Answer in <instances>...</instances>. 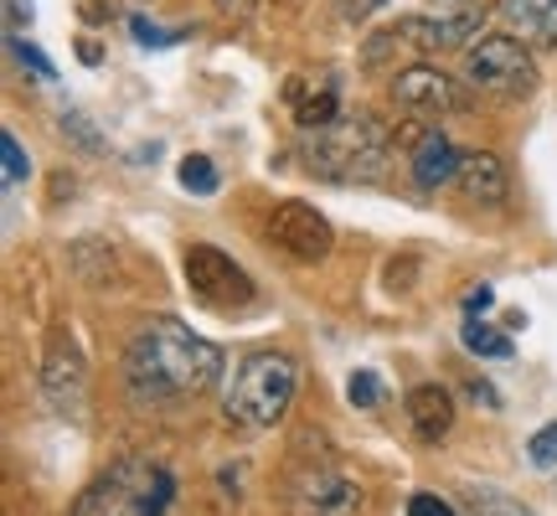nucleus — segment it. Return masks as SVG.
Here are the masks:
<instances>
[{
    "label": "nucleus",
    "instance_id": "nucleus-21",
    "mask_svg": "<svg viewBox=\"0 0 557 516\" xmlns=\"http://www.w3.org/2000/svg\"><path fill=\"white\" fill-rule=\"evenodd\" d=\"M11 52H16L21 67H32V73H37L41 83H52V78H58V67H52L47 58H41L37 47H32V41H21V32H11Z\"/></svg>",
    "mask_w": 557,
    "mask_h": 516
},
{
    "label": "nucleus",
    "instance_id": "nucleus-15",
    "mask_svg": "<svg viewBox=\"0 0 557 516\" xmlns=\"http://www.w3.org/2000/svg\"><path fill=\"white\" fill-rule=\"evenodd\" d=\"M289 103H295L299 130H325L331 120H341L336 78H295L289 83Z\"/></svg>",
    "mask_w": 557,
    "mask_h": 516
},
{
    "label": "nucleus",
    "instance_id": "nucleus-12",
    "mask_svg": "<svg viewBox=\"0 0 557 516\" xmlns=\"http://www.w3.org/2000/svg\"><path fill=\"white\" fill-rule=\"evenodd\" d=\"M455 186L465 192V201H475V207H500V201L511 197V176H506V160H500L496 150H465Z\"/></svg>",
    "mask_w": 557,
    "mask_h": 516
},
{
    "label": "nucleus",
    "instance_id": "nucleus-18",
    "mask_svg": "<svg viewBox=\"0 0 557 516\" xmlns=\"http://www.w3.org/2000/svg\"><path fill=\"white\" fill-rule=\"evenodd\" d=\"M181 186L197 192V197H212V192H218V165L207 156H186L181 160Z\"/></svg>",
    "mask_w": 557,
    "mask_h": 516
},
{
    "label": "nucleus",
    "instance_id": "nucleus-3",
    "mask_svg": "<svg viewBox=\"0 0 557 516\" xmlns=\"http://www.w3.org/2000/svg\"><path fill=\"white\" fill-rule=\"evenodd\" d=\"M176 501V476L156 459H120L109 465L78 501L73 516H165Z\"/></svg>",
    "mask_w": 557,
    "mask_h": 516
},
{
    "label": "nucleus",
    "instance_id": "nucleus-13",
    "mask_svg": "<svg viewBox=\"0 0 557 516\" xmlns=\"http://www.w3.org/2000/svg\"><path fill=\"white\" fill-rule=\"evenodd\" d=\"M459 160H465V150H455V139L438 135V130H429V135L413 145V181H418V192H438V186H449V181L459 176Z\"/></svg>",
    "mask_w": 557,
    "mask_h": 516
},
{
    "label": "nucleus",
    "instance_id": "nucleus-10",
    "mask_svg": "<svg viewBox=\"0 0 557 516\" xmlns=\"http://www.w3.org/2000/svg\"><path fill=\"white\" fill-rule=\"evenodd\" d=\"M41 388H47L58 414H83V403H88V367H83V352L73 336L52 341L47 367H41Z\"/></svg>",
    "mask_w": 557,
    "mask_h": 516
},
{
    "label": "nucleus",
    "instance_id": "nucleus-22",
    "mask_svg": "<svg viewBox=\"0 0 557 516\" xmlns=\"http://www.w3.org/2000/svg\"><path fill=\"white\" fill-rule=\"evenodd\" d=\"M527 455H532V465H537V470H553V465H557V423H547V429H537V434H532Z\"/></svg>",
    "mask_w": 557,
    "mask_h": 516
},
{
    "label": "nucleus",
    "instance_id": "nucleus-11",
    "mask_svg": "<svg viewBox=\"0 0 557 516\" xmlns=\"http://www.w3.org/2000/svg\"><path fill=\"white\" fill-rule=\"evenodd\" d=\"M480 11H449V16H403L398 32L408 41H418L423 52H455L465 47V37H480Z\"/></svg>",
    "mask_w": 557,
    "mask_h": 516
},
{
    "label": "nucleus",
    "instance_id": "nucleus-2",
    "mask_svg": "<svg viewBox=\"0 0 557 516\" xmlns=\"http://www.w3.org/2000/svg\"><path fill=\"white\" fill-rule=\"evenodd\" d=\"M305 171L320 181H377L387 171V135L367 114H341L325 130H305Z\"/></svg>",
    "mask_w": 557,
    "mask_h": 516
},
{
    "label": "nucleus",
    "instance_id": "nucleus-26",
    "mask_svg": "<svg viewBox=\"0 0 557 516\" xmlns=\"http://www.w3.org/2000/svg\"><path fill=\"white\" fill-rule=\"evenodd\" d=\"M491 305H496V295H491V284H480V290H470V295H465V310H470V316H480V310H491Z\"/></svg>",
    "mask_w": 557,
    "mask_h": 516
},
{
    "label": "nucleus",
    "instance_id": "nucleus-24",
    "mask_svg": "<svg viewBox=\"0 0 557 516\" xmlns=\"http://www.w3.org/2000/svg\"><path fill=\"white\" fill-rule=\"evenodd\" d=\"M408 516H459L455 506L444 496H429V491H418V496H408Z\"/></svg>",
    "mask_w": 557,
    "mask_h": 516
},
{
    "label": "nucleus",
    "instance_id": "nucleus-8",
    "mask_svg": "<svg viewBox=\"0 0 557 516\" xmlns=\"http://www.w3.org/2000/svg\"><path fill=\"white\" fill-rule=\"evenodd\" d=\"M289 506H295V516H357L361 512V486L351 476L331 470V465L299 470L295 486H289Z\"/></svg>",
    "mask_w": 557,
    "mask_h": 516
},
{
    "label": "nucleus",
    "instance_id": "nucleus-23",
    "mask_svg": "<svg viewBox=\"0 0 557 516\" xmlns=\"http://www.w3.org/2000/svg\"><path fill=\"white\" fill-rule=\"evenodd\" d=\"M346 397H351L357 408H377V403H382V382L372 378V372H357V378L346 382Z\"/></svg>",
    "mask_w": 557,
    "mask_h": 516
},
{
    "label": "nucleus",
    "instance_id": "nucleus-27",
    "mask_svg": "<svg viewBox=\"0 0 557 516\" xmlns=\"http://www.w3.org/2000/svg\"><path fill=\"white\" fill-rule=\"evenodd\" d=\"M222 5H233V11H243V5H253V0H222Z\"/></svg>",
    "mask_w": 557,
    "mask_h": 516
},
{
    "label": "nucleus",
    "instance_id": "nucleus-17",
    "mask_svg": "<svg viewBox=\"0 0 557 516\" xmlns=\"http://www.w3.org/2000/svg\"><path fill=\"white\" fill-rule=\"evenodd\" d=\"M459 341H465V352H475V357H511V341L500 336V331H491V325H485V320H465V325H459Z\"/></svg>",
    "mask_w": 557,
    "mask_h": 516
},
{
    "label": "nucleus",
    "instance_id": "nucleus-20",
    "mask_svg": "<svg viewBox=\"0 0 557 516\" xmlns=\"http://www.w3.org/2000/svg\"><path fill=\"white\" fill-rule=\"evenodd\" d=\"M0 150H5V192H16L21 181L32 176V156H26V150H21V139L11 135V130H5V135H0Z\"/></svg>",
    "mask_w": 557,
    "mask_h": 516
},
{
    "label": "nucleus",
    "instance_id": "nucleus-25",
    "mask_svg": "<svg viewBox=\"0 0 557 516\" xmlns=\"http://www.w3.org/2000/svg\"><path fill=\"white\" fill-rule=\"evenodd\" d=\"M129 32H135V37L145 41V47H165V41H176V37H171V32H160V26H150V21H145V16H135V21H129Z\"/></svg>",
    "mask_w": 557,
    "mask_h": 516
},
{
    "label": "nucleus",
    "instance_id": "nucleus-28",
    "mask_svg": "<svg viewBox=\"0 0 557 516\" xmlns=\"http://www.w3.org/2000/svg\"><path fill=\"white\" fill-rule=\"evenodd\" d=\"M438 5H459V0H438Z\"/></svg>",
    "mask_w": 557,
    "mask_h": 516
},
{
    "label": "nucleus",
    "instance_id": "nucleus-19",
    "mask_svg": "<svg viewBox=\"0 0 557 516\" xmlns=\"http://www.w3.org/2000/svg\"><path fill=\"white\" fill-rule=\"evenodd\" d=\"M465 516H532L521 501L500 496V491H475V496L465 501Z\"/></svg>",
    "mask_w": 557,
    "mask_h": 516
},
{
    "label": "nucleus",
    "instance_id": "nucleus-1",
    "mask_svg": "<svg viewBox=\"0 0 557 516\" xmlns=\"http://www.w3.org/2000/svg\"><path fill=\"white\" fill-rule=\"evenodd\" d=\"M218 378L222 346L171 316L139 320V331L124 346V382L139 403H176V397L207 393Z\"/></svg>",
    "mask_w": 557,
    "mask_h": 516
},
{
    "label": "nucleus",
    "instance_id": "nucleus-6",
    "mask_svg": "<svg viewBox=\"0 0 557 516\" xmlns=\"http://www.w3.org/2000/svg\"><path fill=\"white\" fill-rule=\"evenodd\" d=\"M181 269H186L191 295H197L201 305H212V310H243L248 299L259 295L253 279H248V269H243L233 254L212 248V243H191L186 258H181Z\"/></svg>",
    "mask_w": 557,
    "mask_h": 516
},
{
    "label": "nucleus",
    "instance_id": "nucleus-4",
    "mask_svg": "<svg viewBox=\"0 0 557 516\" xmlns=\"http://www.w3.org/2000/svg\"><path fill=\"white\" fill-rule=\"evenodd\" d=\"M295 382H299V367L284 352H253L233 372V388H227V418H238L248 429H274L278 418L289 414L295 403Z\"/></svg>",
    "mask_w": 557,
    "mask_h": 516
},
{
    "label": "nucleus",
    "instance_id": "nucleus-14",
    "mask_svg": "<svg viewBox=\"0 0 557 516\" xmlns=\"http://www.w3.org/2000/svg\"><path fill=\"white\" fill-rule=\"evenodd\" d=\"M496 11L527 47H557V0H500Z\"/></svg>",
    "mask_w": 557,
    "mask_h": 516
},
{
    "label": "nucleus",
    "instance_id": "nucleus-7",
    "mask_svg": "<svg viewBox=\"0 0 557 516\" xmlns=\"http://www.w3.org/2000/svg\"><path fill=\"white\" fill-rule=\"evenodd\" d=\"M263 233H269V243L278 254L299 258V263H320L336 248V233H331L325 212H315L310 201H278L269 212V222H263Z\"/></svg>",
    "mask_w": 557,
    "mask_h": 516
},
{
    "label": "nucleus",
    "instance_id": "nucleus-5",
    "mask_svg": "<svg viewBox=\"0 0 557 516\" xmlns=\"http://www.w3.org/2000/svg\"><path fill=\"white\" fill-rule=\"evenodd\" d=\"M465 83L496 99H527L537 88V62L521 37H480L465 47Z\"/></svg>",
    "mask_w": 557,
    "mask_h": 516
},
{
    "label": "nucleus",
    "instance_id": "nucleus-9",
    "mask_svg": "<svg viewBox=\"0 0 557 516\" xmlns=\"http://www.w3.org/2000/svg\"><path fill=\"white\" fill-rule=\"evenodd\" d=\"M393 99L398 109L418 114V120H444V114H459L465 109V94H459L455 78H444L438 67H408L393 78Z\"/></svg>",
    "mask_w": 557,
    "mask_h": 516
},
{
    "label": "nucleus",
    "instance_id": "nucleus-16",
    "mask_svg": "<svg viewBox=\"0 0 557 516\" xmlns=\"http://www.w3.org/2000/svg\"><path fill=\"white\" fill-rule=\"evenodd\" d=\"M408 423H413V434L423 444H438V439L449 434V423H455V397L444 393L438 382H423L408 393Z\"/></svg>",
    "mask_w": 557,
    "mask_h": 516
}]
</instances>
